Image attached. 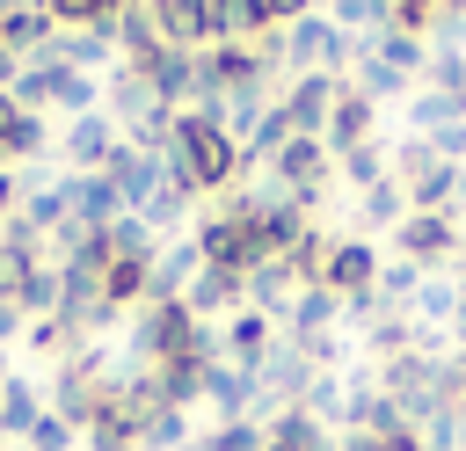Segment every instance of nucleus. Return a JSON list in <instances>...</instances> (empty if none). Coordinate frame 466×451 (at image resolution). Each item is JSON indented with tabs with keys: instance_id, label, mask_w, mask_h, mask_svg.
<instances>
[{
	"instance_id": "f257e3e1",
	"label": "nucleus",
	"mask_w": 466,
	"mask_h": 451,
	"mask_svg": "<svg viewBox=\"0 0 466 451\" xmlns=\"http://www.w3.org/2000/svg\"><path fill=\"white\" fill-rule=\"evenodd\" d=\"M189 189H226L233 175H240V145L204 116V109H182L175 116V138H167V153H160Z\"/></svg>"
},
{
	"instance_id": "f03ea898",
	"label": "nucleus",
	"mask_w": 466,
	"mask_h": 451,
	"mask_svg": "<svg viewBox=\"0 0 466 451\" xmlns=\"http://www.w3.org/2000/svg\"><path fill=\"white\" fill-rule=\"evenodd\" d=\"M138 349H146V364L153 371H175V364H211V335H204V320L175 298V306H146L138 313Z\"/></svg>"
},
{
	"instance_id": "7ed1b4c3",
	"label": "nucleus",
	"mask_w": 466,
	"mask_h": 451,
	"mask_svg": "<svg viewBox=\"0 0 466 451\" xmlns=\"http://www.w3.org/2000/svg\"><path fill=\"white\" fill-rule=\"evenodd\" d=\"M320 291H328L335 306L371 298V291H379V255H371L364 240H335V247H328V269H320Z\"/></svg>"
},
{
	"instance_id": "20e7f679",
	"label": "nucleus",
	"mask_w": 466,
	"mask_h": 451,
	"mask_svg": "<svg viewBox=\"0 0 466 451\" xmlns=\"http://www.w3.org/2000/svg\"><path fill=\"white\" fill-rule=\"evenodd\" d=\"M335 95H342V80H335V73H299V80H291V95L277 102V109H284V124H291V138H320V131H328Z\"/></svg>"
},
{
	"instance_id": "39448f33",
	"label": "nucleus",
	"mask_w": 466,
	"mask_h": 451,
	"mask_svg": "<svg viewBox=\"0 0 466 451\" xmlns=\"http://www.w3.org/2000/svg\"><path fill=\"white\" fill-rule=\"evenodd\" d=\"M116 145H124L116 116H109V109H87V116H73V131H66V167H73V175H102V167L116 160Z\"/></svg>"
},
{
	"instance_id": "423d86ee",
	"label": "nucleus",
	"mask_w": 466,
	"mask_h": 451,
	"mask_svg": "<svg viewBox=\"0 0 466 451\" xmlns=\"http://www.w3.org/2000/svg\"><path fill=\"white\" fill-rule=\"evenodd\" d=\"M459 240H466V233H459L444 211H408V218H400V255H408L415 269H422V262H444V255H459Z\"/></svg>"
},
{
	"instance_id": "0eeeda50",
	"label": "nucleus",
	"mask_w": 466,
	"mask_h": 451,
	"mask_svg": "<svg viewBox=\"0 0 466 451\" xmlns=\"http://www.w3.org/2000/svg\"><path fill=\"white\" fill-rule=\"evenodd\" d=\"M146 15H153V29H160V44H175V51L211 44V7H204V0H146Z\"/></svg>"
},
{
	"instance_id": "6e6552de",
	"label": "nucleus",
	"mask_w": 466,
	"mask_h": 451,
	"mask_svg": "<svg viewBox=\"0 0 466 451\" xmlns=\"http://www.w3.org/2000/svg\"><path fill=\"white\" fill-rule=\"evenodd\" d=\"M211 7V44H269V15H262V0H204Z\"/></svg>"
},
{
	"instance_id": "1a4fd4ad",
	"label": "nucleus",
	"mask_w": 466,
	"mask_h": 451,
	"mask_svg": "<svg viewBox=\"0 0 466 451\" xmlns=\"http://www.w3.org/2000/svg\"><path fill=\"white\" fill-rule=\"evenodd\" d=\"M240 298H248V276L240 269H218V262H204L197 269V284L182 291V306L204 320V313H240Z\"/></svg>"
},
{
	"instance_id": "9d476101",
	"label": "nucleus",
	"mask_w": 466,
	"mask_h": 451,
	"mask_svg": "<svg viewBox=\"0 0 466 451\" xmlns=\"http://www.w3.org/2000/svg\"><path fill=\"white\" fill-rule=\"evenodd\" d=\"M29 276H36V233H29V226H22V211H15V218H7V233H0V306H15Z\"/></svg>"
},
{
	"instance_id": "9b49d317",
	"label": "nucleus",
	"mask_w": 466,
	"mask_h": 451,
	"mask_svg": "<svg viewBox=\"0 0 466 451\" xmlns=\"http://www.w3.org/2000/svg\"><path fill=\"white\" fill-rule=\"evenodd\" d=\"M371 124H379V102H371V95H357V87H342V95H335V109H328V131H320V138H328L335 153H350V145H364V138H371Z\"/></svg>"
},
{
	"instance_id": "f8f14e48",
	"label": "nucleus",
	"mask_w": 466,
	"mask_h": 451,
	"mask_svg": "<svg viewBox=\"0 0 466 451\" xmlns=\"http://www.w3.org/2000/svg\"><path fill=\"white\" fill-rule=\"evenodd\" d=\"M226 349H233V364H240V371H255V364L269 356V313L240 306V313L226 320Z\"/></svg>"
},
{
	"instance_id": "ddd939ff",
	"label": "nucleus",
	"mask_w": 466,
	"mask_h": 451,
	"mask_svg": "<svg viewBox=\"0 0 466 451\" xmlns=\"http://www.w3.org/2000/svg\"><path fill=\"white\" fill-rule=\"evenodd\" d=\"M44 145V124L15 102V95H0V160H29Z\"/></svg>"
},
{
	"instance_id": "4468645a",
	"label": "nucleus",
	"mask_w": 466,
	"mask_h": 451,
	"mask_svg": "<svg viewBox=\"0 0 466 451\" xmlns=\"http://www.w3.org/2000/svg\"><path fill=\"white\" fill-rule=\"evenodd\" d=\"M36 415H44L36 386H29V378H7V386H0V436H29Z\"/></svg>"
},
{
	"instance_id": "2eb2a0df",
	"label": "nucleus",
	"mask_w": 466,
	"mask_h": 451,
	"mask_svg": "<svg viewBox=\"0 0 466 451\" xmlns=\"http://www.w3.org/2000/svg\"><path fill=\"white\" fill-rule=\"evenodd\" d=\"M371 58H379V65H393V73L408 80V73H415V65L430 58V44H422V36H408V29H379V44H371Z\"/></svg>"
},
{
	"instance_id": "dca6fc26",
	"label": "nucleus",
	"mask_w": 466,
	"mask_h": 451,
	"mask_svg": "<svg viewBox=\"0 0 466 451\" xmlns=\"http://www.w3.org/2000/svg\"><path fill=\"white\" fill-rule=\"evenodd\" d=\"M95 95H102V87H95L87 73H73V65H51V102H58V109L87 116V109H95Z\"/></svg>"
},
{
	"instance_id": "f3484780",
	"label": "nucleus",
	"mask_w": 466,
	"mask_h": 451,
	"mask_svg": "<svg viewBox=\"0 0 466 451\" xmlns=\"http://www.w3.org/2000/svg\"><path fill=\"white\" fill-rule=\"evenodd\" d=\"M342 182H350V189H379V182H386V153H379L371 138L350 145V153H342Z\"/></svg>"
},
{
	"instance_id": "a211bd4d",
	"label": "nucleus",
	"mask_w": 466,
	"mask_h": 451,
	"mask_svg": "<svg viewBox=\"0 0 466 451\" xmlns=\"http://www.w3.org/2000/svg\"><path fill=\"white\" fill-rule=\"evenodd\" d=\"M102 298H109V306L146 298V262H102Z\"/></svg>"
},
{
	"instance_id": "6ab92c4d",
	"label": "nucleus",
	"mask_w": 466,
	"mask_h": 451,
	"mask_svg": "<svg viewBox=\"0 0 466 451\" xmlns=\"http://www.w3.org/2000/svg\"><path fill=\"white\" fill-rule=\"evenodd\" d=\"M58 291H66V284H58V269H44V262H36V276L22 284V298H15V306H22V313H44V320H51V313H58Z\"/></svg>"
},
{
	"instance_id": "aec40b11",
	"label": "nucleus",
	"mask_w": 466,
	"mask_h": 451,
	"mask_svg": "<svg viewBox=\"0 0 466 451\" xmlns=\"http://www.w3.org/2000/svg\"><path fill=\"white\" fill-rule=\"evenodd\" d=\"M167 444H182V407H153L138 422V451H167Z\"/></svg>"
},
{
	"instance_id": "412c9836",
	"label": "nucleus",
	"mask_w": 466,
	"mask_h": 451,
	"mask_svg": "<svg viewBox=\"0 0 466 451\" xmlns=\"http://www.w3.org/2000/svg\"><path fill=\"white\" fill-rule=\"evenodd\" d=\"M44 15H51V29H102L109 22L102 0H44Z\"/></svg>"
},
{
	"instance_id": "4be33fe9",
	"label": "nucleus",
	"mask_w": 466,
	"mask_h": 451,
	"mask_svg": "<svg viewBox=\"0 0 466 451\" xmlns=\"http://www.w3.org/2000/svg\"><path fill=\"white\" fill-rule=\"evenodd\" d=\"M335 29H386V0H335Z\"/></svg>"
},
{
	"instance_id": "5701e85b",
	"label": "nucleus",
	"mask_w": 466,
	"mask_h": 451,
	"mask_svg": "<svg viewBox=\"0 0 466 451\" xmlns=\"http://www.w3.org/2000/svg\"><path fill=\"white\" fill-rule=\"evenodd\" d=\"M400 87H408V80H400V73H393V65H379V58H371V51H364V58H357V95H400Z\"/></svg>"
},
{
	"instance_id": "b1692460",
	"label": "nucleus",
	"mask_w": 466,
	"mask_h": 451,
	"mask_svg": "<svg viewBox=\"0 0 466 451\" xmlns=\"http://www.w3.org/2000/svg\"><path fill=\"white\" fill-rule=\"evenodd\" d=\"M204 451H269V429H255V422H226Z\"/></svg>"
},
{
	"instance_id": "393cba45",
	"label": "nucleus",
	"mask_w": 466,
	"mask_h": 451,
	"mask_svg": "<svg viewBox=\"0 0 466 451\" xmlns=\"http://www.w3.org/2000/svg\"><path fill=\"white\" fill-rule=\"evenodd\" d=\"M66 444H73V422L44 407V415H36V429H29V451H66Z\"/></svg>"
},
{
	"instance_id": "a878e982",
	"label": "nucleus",
	"mask_w": 466,
	"mask_h": 451,
	"mask_svg": "<svg viewBox=\"0 0 466 451\" xmlns=\"http://www.w3.org/2000/svg\"><path fill=\"white\" fill-rule=\"evenodd\" d=\"M364 211L371 218H408V189L400 182H379V189H364Z\"/></svg>"
},
{
	"instance_id": "bb28decb",
	"label": "nucleus",
	"mask_w": 466,
	"mask_h": 451,
	"mask_svg": "<svg viewBox=\"0 0 466 451\" xmlns=\"http://www.w3.org/2000/svg\"><path fill=\"white\" fill-rule=\"evenodd\" d=\"M430 80H437V95H466V58H459V51L430 58Z\"/></svg>"
},
{
	"instance_id": "cd10ccee",
	"label": "nucleus",
	"mask_w": 466,
	"mask_h": 451,
	"mask_svg": "<svg viewBox=\"0 0 466 451\" xmlns=\"http://www.w3.org/2000/svg\"><path fill=\"white\" fill-rule=\"evenodd\" d=\"M430 153H437V160H451V167H459V153H466V116H459V124H444V131H437V138H430Z\"/></svg>"
},
{
	"instance_id": "c85d7f7f",
	"label": "nucleus",
	"mask_w": 466,
	"mask_h": 451,
	"mask_svg": "<svg viewBox=\"0 0 466 451\" xmlns=\"http://www.w3.org/2000/svg\"><path fill=\"white\" fill-rule=\"evenodd\" d=\"M415 306H422V313H459V291H451V284H422Z\"/></svg>"
},
{
	"instance_id": "c756f323",
	"label": "nucleus",
	"mask_w": 466,
	"mask_h": 451,
	"mask_svg": "<svg viewBox=\"0 0 466 451\" xmlns=\"http://www.w3.org/2000/svg\"><path fill=\"white\" fill-rule=\"evenodd\" d=\"M262 15L284 29V22H299V15H313V0H262Z\"/></svg>"
},
{
	"instance_id": "7c9ffc66",
	"label": "nucleus",
	"mask_w": 466,
	"mask_h": 451,
	"mask_svg": "<svg viewBox=\"0 0 466 451\" xmlns=\"http://www.w3.org/2000/svg\"><path fill=\"white\" fill-rule=\"evenodd\" d=\"M15 204H22V182H15V175H7V167H0V218H7V211H15Z\"/></svg>"
},
{
	"instance_id": "2f4dec72",
	"label": "nucleus",
	"mask_w": 466,
	"mask_h": 451,
	"mask_svg": "<svg viewBox=\"0 0 466 451\" xmlns=\"http://www.w3.org/2000/svg\"><path fill=\"white\" fill-rule=\"evenodd\" d=\"M124 7H138V0H102V15H124Z\"/></svg>"
},
{
	"instance_id": "473e14b6",
	"label": "nucleus",
	"mask_w": 466,
	"mask_h": 451,
	"mask_svg": "<svg viewBox=\"0 0 466 451\" xmlns=\"http://www.w3.org/2000/svg\"><path fill=\"white\" fill-rule=\"evenodd\" d=\"M437 7H451V15H466V0H437Z\"/></svg>"
},
{
	"instance_id": "72a5a7b5",
	"label": "nucleus",
	"mask_w": 466,
	"mask_h": 451,
	"mask_svg": "<svg viewBox=\"0 0 466 451\" xmlns=\"http://www.w3.org/2000/svg\"><path fill=\"white\" fill-rule=\"evenodd\" d=\"M0 386H7V364H0Z\"/></svg>"
},
{
	"instance_id": "f704fd0d",
	"label": "nucleus",
	"mask_w": 466,
	"mask_h": 451,
	"mask_svg": "<svg viewBox=\"0 0 466 451\" xmlns=\"http://www.w3.org/2000/svg\"><path fill=\"white\" fill-rule=\"evenodd\" d=\"M269 451H284V444H269Z\"/></svg>"
},
{
	"instance_id": "c9c22d12",
	"label": "nucleus",
	"mask_w": 466,
	"mask_h": 451,
	"mask_svg": "<svg viewBox=\"0 0 466 451\" xmlns=\"http://www.w3.org/2000/svg\"><path fill=\"white\" fill-rule=\"evenodd\" d=\"M0 167H7V160H0Z\"/></svg>"
}]
</instances>
